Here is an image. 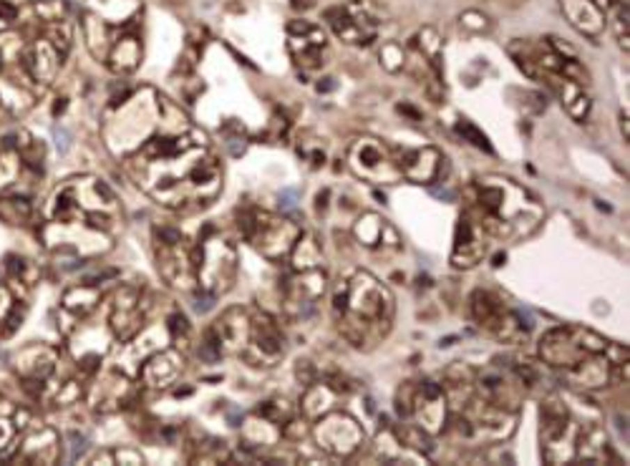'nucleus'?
Instances as JSON below:
<instances>
[{"label":"nucleus","instance_id":"1","mask_svg":"<svg viewBox=\"0 0 630 466\" xmlns=\"http://www.w3.org/2000/svg\"><path fill=\"white\" fill-rule=\"evenodd\" d=\"M331 28L336 31L340 40L345 43H356V46H363V43H371L376 38V20L365 13L361 6H338L331 8L325 13Z\"/></svg>","mask_w":630,"mask_h":466},{"label":"nucleus","instance_id":"5","mask_svg":"<svg viewBox=\"0 0 630 466\" xmlns=\"http://www.w3.org/2000/svg\"><path fill=\"white\" fill-rule=\"evenodd\" d=\"M328 424L336 428V433L333 436H318L320 446H325L333 453H351L353 449L359 446L361 428L356 426V421L348 419V416H331Z\"/></svg>","mask_w":630,"mask_h":466},{"label":"nucleus","instance_id":"2","mask_svg":"<svg viewBox=\"0 0 630 466\" xmlns=\"http://www.w3.org/2000/svg\"><path fill=\"white\" fill-rule=\"evenodd\" d=\"M351 162L356 171L365 174V177H384L388 182V179H396L401 174L398 166L393 164V159H388V151L381 144H376V139H361L351 149Z\"/></svg>","mask_w":630,"mask_h":466},{"label":"nucleus","instance_id":"3","mask_svg":"<svg viewBox=\"0 0 630 466\" xmlns=\"http://www.w3.org/2000/svg\"><path fill=\"white\" fill-rule=\"evenodd\" d=\"M288 33H290V51L295 56V61L308 68L320 66V61H323L320 51L325 46L323 31L318 26H313V23H306V20H295V23H290Z\"/></svg>","mask_w":630,"mask_h":466},{"label":"nucleus","instance_id":"6","mask_svg":"<svg viewBox=\"0 0 630 466\" xmlns=\"http://www.w3.org/2000/svg\"><path fill=\"white\" fill-rule=\"evenodd\" d=\"M457 132L462 134V137L469 139L471 144L479 146V149L491 151V146H489V141H487V137H485V134H479L477 129H474V126L469 124V121H459V124H457Z\"/></svg>","mask_w":630,"mask_h":466},{"label":"nucleus","instance_id":"4","mask_svg":"<svg viewBox=\"0 0 630 466\" xmlns=\"http://www.w3.org/2000/svg\"><path fill=\"white\" fill-rule=\"evenodd\" d=\"M562 13L567 15L570 26L577 28L580 33L590 36V38L603 33L605 15L595 0H562Z\"/></svg>","mask_w":630,"mask_h":466},{"label":"nucleus","instance_id":"7","mask_svg":"<svg viewBox=\"0 0 630 466\" xmlns=\"http://www.w3.org/2000/svg\"><path fill=\"white\" fill-rule=\"evenodd\" d=\"M54 137H56V146H58L61 151H66L68 149V134L63 132V129H58V126H56Z\"/></svg>","mask_w":630,"mask_h":466},{"label":"nucleus","instance_id":"8","mask_svg":"<svg viewBox=\"0 0 630 466\" xmlns=\"http://www.w3.org/2000/svg\"><path fill=\"white\" fill-rule=\"evenodd\" d=\"M0 13L6 15V18H13V15H15V10H13V8H10V6H6V3H0Z\"/></svg>","mask_w":630,"mask_h":466}]
</instances>
